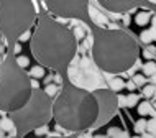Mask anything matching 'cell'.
<instances>
[{
	"label": "cell",
	"instance_id": "1",
	"mask_svg": "<svg viewBox=\"0 0 156 138\" xmlns=\"http://www.w3.org/2000/svg\"><path fill=\"white\" fill-rule=\"evenodd\" d=\"M30 49L38 64L46 69L64 71L77 53V40L71 28L48 13H40L30 38Z\"/></svg>",
	"mask_w": 156,
	"mask_h": 138
},
{
	"label": "cell",
	"instance_id": "2",
	"mask_svg": "<svg viewBox=\"0 0 156 138\" xmlns=\"http://www.w3.org/2000/svg\"><path fill=\"white\" fill-rule=\"evenodd\" d=\"M140 54V46L130 33L119 28H95L92 58L97 68L108 74L132 69Z\"/></svg>",
	"mask_w": 156,
	"mask_h": 138
},
{
	"label": "cell",
	"instance_id": "3",
	"mask_svg": "<svg viewBox=\"0 0 156 138\" xmlns=\"http://www.w3.org/2000/svg\"><path fill=\"white\" fill-rule=\"evenodd\" d=\"M100 115L99 99L73 84L59 89L53 102V119L59 128L67 132H82L90 128Z\"/></svg>",
	"mask_w": 156,
	"mask_h": 138
},
{
	"label": "cell",
	"instance_id": "4",
	"mask_svg": "<svg viewBox=\"0 0 156 138\" xmlns=\"http://www.w3.org/2000/svg\"><path fill=\"white\" fill-rule=\"evenodd\" d=\"M33 92L31 77L20 68L13 56L0 64V112H15L30 100Z\"/></svg>",
	"mask_w": 156,
	"mask_h": 138
},
{
	"label": "cell",
	"instance_id": "5",
	"mask_svg": "<svg viewBox=\"0 0 156 138\" xmlns=\"http://www.w3.org/2000/svg\"><path fill=\"white\" fill-rule=\"evenodd\" d=\"M10 119L18 130V135H28L41 125H48L53 119V100L44 89L35 87L27 104L15 112H10Z\"/></svg>",
	"mask_w": 156,
	"mask_h": 138
},
{
	"label": "cell",
	"instance_id": "6",
	"mask_svg": "<svg viewBox=\"0 0 156 138\" xmlns=\"http://www.w3.org/2000/svg\"><path fill=\"white\" fill-rule=\"evenodd\" d=\"M38 18L33 0H0V33L8 41H18Z\"/></svg>",
	"mask_w": 156,
	"mask_h": 138
},
{
	"label": "cell",
	"instance_id": "7",
	"mask_svg": "<svg viewBox=\"0 0 156 138\" xmlns=\"http://www.w3.org/2000/svg\"><path fill=\"white\" fill-rule=\"evenodd\" d=\"M44 7L61 18H81L89 8V0H43Z\"/></svg>",
	"mask_w": 156,
	"mask_h": 138
},
{
	"label": "cell",
	"instance_id": "8",
	"mask_svg": "<svg viewBox=\"0 0 156 138\" xmlns=\"http://www.w3.org/2000/svg\"><path fill=\"white\" fill-rule=\"evenodd\" d=\"M99 3L105 10L112 12V13H126L132 8L138 7L141 3V0H99Z\"/></svg>",
	"mask_w": 156,
	"mask_h": 138
},
{
	"label": "cell",
	"instance_id": "9",
	"mask_svg": "<svg viewBox=\"0 0 156 138\" xmlns=\"http://www.w3.org/2000/svg\"><path fill=\"white\" fill-rule=\"evenodd\" d=\"M151 22V12L150 10H141L135 15V23L138 27H148Z\"/></svg>",
	"mask_w": 156,
	"mask_h": 138
},
{
	"label": "cell",
	"instance_id": "10",
	"mask_svg": "<svg viewBox=\"0 0 156 138\" xmlns=\"http://www.w3.org/2000/svg\"><path fill=\"white\" fill-rule=\"evenodd\" d=\"M28 74H30L31 79H38V81H40V79H43L46 76V68L41 66V64H36V66H33V68L30 69Z\"/></svg>",
	"mask_w": 156,
	"mask_h": 138
},
{
	"label": "cell",
	"instance_id": "11",
	"mask_svg": "<svg viewBox=\"0 0 156 138\" xmlns=\"http://www.w3.org/2000/svg\"><path fill=\"white\" fill-rule=\"evenodd\" d=\"M138 114H140L141 117H146V115H153L156 117V110L153 107H151L150 102H141L140 105H138Z\"/></svg>",
	"mask_w": 156,
	"mask_h": 138
},
{
	"label": "cell",
	"instance_id": "12",
	"mask_svg": "<svg viewBox=\"0 0 156 138\" xmlns=\"http://www.w3.org/2000/svg\"><path fill=\"white\" fill-rule=\"evenodd\" d=\"M87 12H89V16L92 20H94L95 23H99V25H107V16H104L100 12H97L95 8H87Z\"/></svg>",
	"mask_w": 156,
	"mask_h": 138
},
{
	"label": "cell",
	"instance_id": "13",
	"mask_svg": "<svg viewBox=\"0 0 156 138\" xmlns=\"http://www.w3.org/2000/svg\"><path fill=\"white\" fill-rule=\"evenodd\" d=\"M123 87H125V81L122 77H113L112 81H110V89L113 92H120Z\"/></svg>",
	"mask_w": 156,
	"mask_h": 138
},
{
	"label": "cell",
	"instance_id": "14",
	"mask_svg": "<svg viewBox=\"0 0 156 138\" xmlns=\"http://www.w3.org/2000/svg\"><path fill=\"white\" fill-rule=\"evenodd\" d=\"M154 73H156V64H154L153 61H148V62H145V64H143V74H145L146 77L153 76Z\"/></svg>",
	"mask_w": 156,
	"mask_h": 138
},
{
	"label": "cell",
	"instance_id": "15",
	"mask_svg": "<svg viewBox=\"0 0 156 138\" xmlns=\"http://www.w3.org/2000/svg\"><path fill=\"white\" fill-rule=\"evenodd\" d=\"M107 135L108 136H122V138H125L126 136V132H123L122 128H119V127H110L107 130Z\"/></svg>",
	"mask_w": 156,
	"mask_h": 138
},
{
	"label": "cell",
	"instance_id": "16",
	"mask_svg": "<svg viewBox=\"0 0 156 138\" xmlns=\"http://www.w3.org/2000/svg\"><path fill=\"white\" fill-rule=\"evenodd\" d=\"M44 92L46 94L49 95V97H54V95L58 94V92H59V87H58V84H51V82H49V84H46V87H44Z\"/></svg>",
	"mask_w": 156,
	"mask_h": 138
},
{
	"label": "cell",
	"instance_id": "17",
	"mask_svg": "<svg viewBox=\"0 0 156 138\" xmlns=\"http://www.w3.org/2000/svg\"><path fill=\"white\" fill-rule=\"evenodd\" d=\"M154 94H156V87L154 86H151V84H145V86H143V95H145L146 99H151Z\"/></svg>",
	"mask_w": 156,
	"mask_h": 138
},
{
	"label": "cell",
	"instance_id": "18",
	"mask_svg": "<svg viewBox=\"0 0 156 138\" xmlns=\"http://www.w3.org/2000/svg\"><path fill=\"white\" fill-rule=\"evenodd\" d=\"M16 62H18V66L20 68H23V69H27L28 66H30V59H28L27 56H23V54H16Z\"/></svg>",
	"mask_w": 156,
	"mask_h": 138
},
{
	"label": "cell",
	"instance_id": "19",
	"mask_svg": "<svg viewBox=\"0 0 156 138\" xmlns=\"http://www.w3.org/2000/svg\"><path fill=\"white\" fill-rule=\"evenodd\" d=\"M138 104V95L136 94H130L125 97V105L126 107H135Z\"/></svg>",
	"mask_w": 156,
	"mask_h": 138
},
{
	"label": "cell",
	"instance_id": "20",
	"mask_svg": "<svg viewBox=\"0 0 156 138\" xmlns=\"http://www.w3.org/2000/svg\"><path fill=\"white\" fill-rule=\"evenodd\" d=\"M133 82L136 84V87L138 86L143 87L146 84V76H145V74H135V76H133Z\"/></svg>",
	"mask_w": 156,
	"mask_h": 138
},
{
	"label": "cell",
	"instance_id": "21",
	"mask_svg": "<svg viewBox=\"0 0 156 138\" xmlns=\"http://www.w3.org/2000/svg\"><path fill=\"white\" fill-rule=\"evenodd\" d=\"M145 130H146V120L140 119L136 123H135V132H136V133H143Z\"/></svg>",
	"mask_w": 156,
	"mask_h": 138
},
{
	"label": "cell",
	"instance_id": "22",
	"mask_svg": "<svg viewBox=\"0 0 156 138\" xmlns=\"http://www.w3.org/2000/svg\"><path fill=\"white\" fill-rule=\"evenodd\" d=\"M0 128H5V130H13L15 128V123L12 122V119L8 120V119H3V120H0Z\"/></svg>",
	"mask_w": 156,
	"mask_h": 138
},
{
	"label": "cell",
	"instance_id": "23",
	"mask_svg": "<svg viewBox=\"0 0 156 138\" xmlns=\"http://www.w3.org/2000/svg\"><path fill=\"white\" fill-rule=\"evenodd\" d=\"M143 54H145V58H153V56H156V46H154V44H148Z\"/></svg>",
	"mask_w": 156,
	"mask_h": 138
},
{
	"label": "cell",
	"instance_id": "24",
	"mask_svg": "<svg viewBox=\"0 0 156 138\" xmlns=\"http://www.w3.org/2000/svg\"><path fill=\"white\" fill-rule=\"evenodd\" d=\"M146 130L150 133H156V117H153L151 120H146Z\"/></svg>",
	"mask_w": 156,
	"mask_h": 138
},
{
	"label": "cell",
	"instance_id": "25",
	"mask_svg": "<svg viewBox=\"0 0 156 138\" xmlns=\"http://www.w3.org/2000/svg\"><path fill=\"white\" fill-rule=\"evenodd\" d=\"M73 33H74V36H76V40H77V41H82L84 36H86V35H84V30H82V28H79V27L74 28Z\"/></svg>",
	"mask_w": 156,
	"mask_h": 138
},
{
	"label": "cell",
	"instance_id": "26",
	"mask_svg": "<svg viewBox=\"0 0 156 138\" xmlns=\"http://www.w3.org/2000/svg\"><path fill=\"white\" fill-rule=\"evenodd\" d=\"M31 38V33L30 31H25V33H22V35H20V38H18V41H20V43H23V41H27V40H30Z\"/></svg>",
	"mask_w": 156,
	"mask_h": 138
},
{
	"label": "cell",
	"instance_id": "27",
	"mask_svg": "<svg viewBox=\"0 0 156 138\" xmlns=\"http://www.w3.org/2000/svg\"><path fill=\"white\" fill-rule=\"evenodd\" d=\"M125 87H126L128 90H135V89H136V84L133 82V79H130L128 82H125Z\"/></svg>",
	"mask_w": 156,
	"mask_h": 138
},
{
	"label": "cell",
	"instance_id": "28",
	"mask_svg": "<svg viewBox=\"0 0 156 138\" xmlns=\"http://www.w3.org/2000/svg\"><path fill=\"white\" fill-rule=\"evenodd\" d=\"M20 51H22V44H20V41H18V43H15V54H20Z\"/></svg>",
	"mask_w": 156,
	"mask_h": 138
},
{
	"label": "cell",
	"instance_id": "29",
	"mask_svg": "<svg viewBox=\"0 0 156 138\" xmlns=\"http://www.w3.org/2000/svg\"><path fill=\"white\" fill-rule=\"evenodd\" d=\"M123 25H126V27L130 25V16H128V15H125V16H123Z\"/></svg>",
	"mask_w": 156,
	"mask_h": 138
},
{
	"label": "cell",
	"instance_id": "30",
	"mask_svg": "<svg viewBox=\"0 0 156 138\" xmlns=\"http://www.w3.org/2000/svg\"><path fill=\"white\" fill-rule=\"evenodd\" d=\"M154 110H156V102H154Z\"/></svg>",
	"mask_w": 156,
	"mask_h": 138
}]
</instances>
